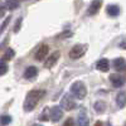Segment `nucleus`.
<instances>
[{
    "label": "nucleus",
    "mask_w": 126,
    "mask_h": 126,
    "mask_svg": "<svg viewBox=\"0 0 126 126\" xmlns=\"http://www.w3.org/2000/svg\"><path fill=\"white\" fill-rule=\"evenodd\" d=\"M37 75H38V69H37L35 67H33V66L28 67V68L25 69V72H24V77H25V78H28V79L34 78Z\"/></svg>",
    "instance_id": "ddd939ff"
},
{
    "label": "nucleus",
    "mask_w": 126,
    "mask_h": 126,
    "mask_svg": "<svg viewBox=\"0 0 126 126\" xmlns=\"http://www.w3.org/2000/svg\"><path fill=\"white\" fill-rule=\"evenodd\" d=\"M6 72H8V64L4 61L0 62V76H4Z\"/></svg>",
    "instance_id": "aec40b11"
},
{
    "label": "nucleus",
    "mask_w": 126,
    "mask_h": 126,
    "mask_svg": "<svg viewBox=\"0 0 126 126\" xmlns=\"http://www.w3.org/2000/svg\"><path fill=\"white\" fill-rule=\"evenodd\" d=\"M8 42H9V39L6 38V39H5V42H3V43H1V44H0V49H1V48H3V47H4V46H5L6 43H8Z\"/></svg>",
    "instance_id": "bb28decb"
},
{
    "label": "nucleus",
    "mask_w": 126,
    "mask_h": 126,
    "mask_svg": "<svg viewBox=\"0 0 126 126\" xmlns=\"http://www.w3.org/2000/svg\"><path fill=\"white\" fill-rule=\"evenodd\" d=\"M116 102H117V105H119L120 109H124V107H125V105H126V93H125V91H121V92L117 94Z\"/></svg>",
    "instance_id": "4468645a"
},
{
    "label": "nucleus",
    "mask_w": 126,
    "mask_h": 126,
    "mask_svg": "<svg viewBox=\"0 0 126 126\" xmlns=\"http://www.w3.org/2000/svg\"><path fill=\"white\" fill-rule=\"evenodd\" d=\"M76 107V102L75 100L72 98V96H69V94H64L61 101V109L66 110V111H71Z\"/></svg>",
    "instance_id": "20e7f679"
},
{
    "label": "nucleus",
    "mask_w": 126,
    "mask_h": 126,
    "mask_svg": "<svg viewBox=\"0 0 126 126\" xmlns=\"http://www.w3.org/2000/svg\"><path fill=\"white\" fill-rule=\"evenodd\" d=\"M120 47H121V49H125V39H122V40H121Z\"/></svg>",
    "instance_id": "a878e982"
},
{
    "label": "nucleus",
    "mask_w": 126,
    "mask_h": 126,
    "mask_svg": "<svg viewBox=\"0 0 126 126\" xmlns=\"http://www.w3.org/2000/svg\"><path fill=\"white\" fill-rule=\"evenodd\" d=\"M125 67H126V63H125V59L122 57H119L113 61V68L117 69V71H125Z\"/></svg>",
    "instance_id": "f8f14e48"
},
{
    "label": "nucleus",
    "mask_w": 126,
    "mask_h": 126,
    "mask_svg": "<svg viewBox=\"0 0 126 126\" xmlns=\"http://www.w3.org/2000/svg\"><path fill=\"white\" fill-rule=\"evenodd\" d=\"M10 18H12V16H8L6 19H5V22L1 24V28H0V34H1L3 33V32H4V29L6 28V25L9 24V22H10Z\"/></svg>",
    "instance_id": "412c9836"
},
{
    "label": "nucleus",
    "mask_w": 126,
    "mask_h": 126,
    "mask_svg": "<svg viewBox=\"0 0 126 126\" xmlns=\"http://www.w3.org/2000/svg\"><path fill=\"white\" fill-rule=\"evenodd\" d=\"M20 23H22V18H20L18 22H16V24H15V28H14V32H15V33H18L19 29H20Z\"/></svg>",
    "instance_id": "5701e85b"
},
{
    "label": "nucleus",
    "mask_w": 126,
    "mask_h": 126,
    "mask_svg": "<svg viewBox=\"0 0 126 126\" xmlns=\"http://www.w3.org/2000/svg\"><path fill=\"white\" fill-rule=\"evenodd\" d=\"M5 9H6V8H4L3 5H0V18L5 15Z\"/></svg>",
    "instance_id": "393cba45"
},
{
    "label": "nucleus",
    "mask_w": 126,
    "mask_h": 126,
    "mask_svg": "<svg viewBox=\"0 0 126 126\" xmlns=\"http://www.w3.org/2000/svg\"><path fill=\"white\" fill-rule=\"evenodd\" d=\"M68 125H69V126H73V125H75V121H73L72 119H68V120L64 122V126H68Z\"/></svg>",
    "instance_id": "b1692460"
},
{
    "label": "nucleus",
    "mask_w": 126,
    "mask_h": 126,
    "mask_svg": "<svg viewBox=\"0 0 126 126\" xmlns=\"http://www.w3.org/2000/svg\"><path fill=\"white\" fill-rule=\"evenodd\" d=\"M106 102L103 101H97L96 103H94V111H96L97 113H103L105 111H106Z\"/></svg>",
    "instance_id": "dca6fc26"
},
{
    "label": "nucleus",
    "mask_w": 126,
    "mask_h": 126,
    "mask_svg": "<svg viewBox=\"0 0 126 126\" xmlns=\"http://www.w3.org/2000/svg\"><path fill=\"white\" fill-rule=\"evenodd\" d=\"M5 6L9 10H14V9L19 8V1H18V0H6V1H5Z\"/></svg>",
    "instance_id": "f3484780"
},
{
    "label": "nucleus",
    "mask_w": 126,
    "mask_h": 126,
    "mask_svg": "<svg viewBox=\"0 0 126 126\" xmlns=\"http://www.w3.org/2000/svg\"><path fill=\"white\" fill-rule=\"evenodd\" d=\"M46 94V91L43 90H32L28 92L27 98L24 101V111H33L35 109V106L38 105V102L40 101V98H43Z\"/></svg>",
    "instance_id": "f257e3e1"
},
{
    "label": "nucleus",
    "mask_w": 126,
    "mask_h": 126,
    "mask_svg": "<svg viewBox=\"0 0 126 126\" xmlns=\"http://www.w3.org/2000/svg\"><path fill=\"white\" fill-rule=\"evenodd\" d=\"M40 120H43V121H47L48 120V109H46L43 111V113H42V116H40Z\"/></svg>",
    "instance_id": "4be33fe9"
},
{
    "label": "nucleus",
    "mask_w": 126,
    "mask_h": 126,
    "mask_svg": "<svg viewBox=\"0 0 126 126\" xmlns=\"http://www.w3.org/2000/svg\"><path fill=\"white\" fill-rule=\"evenodd\" d=\"M12 122V116H9V115H3V116H0V124L1 125H8Z\"/></svg>",
    "instance_id": "6ab92c4d"
},
{
    "label": "nucleus",
    "mask_w": 126,
    "mask_h": 126,
    "mask_svg": "<svg viewBox=\"0 0 126 126\" xmlns=\"http://www.w3.org/2000/svg\"><path fill=\"white\" fill-rule=\"evenodd\" d=\"M107 14L111 15V16H117L120 14V6L119 5H115V4H111L107 6Z\"/></svg>",
    "instance_id": "2eb2a0df"
},
{
    "label": "nucleus",
    "mask_w": 126,
    "mask_h": 126,
    "mask_svg": "<svg viewBox=\"0 0 126 126\" xmlns=\"http://www.w3.org/2000/svg\"><path fill=\"white\" fill-rule=\"evenodd\" d=\"M101 4H102L101 0H93V1L91 3V5H90V8H88V14H90V15L97 14L98 10H100V8H101Z\"/></svg>",
    "instance_id": "6e6552de"
},
{
    "label": "nucleus",
    "mask_w": 126,
    "mask_h": 126,
    "mask_svg": "<svg viewBox=\"0 0 126 126\" xmlns=\"http://www.w3.org/2000/svg\"><path fill=\"white\" fill-rule=\"evenodd\" d=\"M90 124V120H88V116H87V113H86V110L85 109H82L79 115H78V125L81 126H87Z\"/></svg>",
    "instance_id": "9b49d317"
},
{
    "label": "nucleus",
    "mask_w": 126,
    "mask_h": 126,
    "mask_svg": "<svg viewBox=\"0 0 126 126\" xmlns=\"http://www.w3.org/2000/svg\"><path fill=\"white\" fill-rule=\"evenodd\" d=\"M110 81H111V83H112L113 87H121L124 83H125L124 77H121V76H119V75H115V73L110 76Z\"/></svg>",
    "instance_id": "1a4fd4ad"
},
{
    "label": "nucleus",
    "mask_w": 126,
    "mask_h": 126,
    "mask_svg": "<svg viewBox=\"0 0 126 126\" xmlns=\"http://www.w3.org/2000/svg\"><path fill=\"white\" fill-rule=\"evenodd\" d=\"M88 47L87 44H76L71 50H69V58L71 59H78L82 56H85Z\"/></svg>",
    "instance_id": "7ed1b4c3"
},
{
    "label": "nucleus",
    "mask_w": 126,
    "mask_h": 126,
    "mask_svg": "<svg viewBox=\"0 0 126 126\" xmlns=\"http://www.w3.org/2000/svg\"><path fill=\"white\" fill-rule=\"evenodd\" d=\"M71 92H72V94L76 98L83 100L86 97V94H87V88H86V86H85V83H83V82L77 81V82H75L71 86Z\"/></svg>",
    "instance_id": "f03ea898"
},
{
    "label": "nucleus",
    "mask_w": 126,
    "mask_h": 126,
    "mask_svg": "<svg viewBox=\"0 0 126 126\" xmlns=\"http://www.w3.org/2000/svg\"><path fill=\"white\" fill-rule=\"evenodd\" d=\"M48 52H49V47L47 44H42L38 50H37V53H35V59L37 61H43L47 56H48Z\"/></svg>",
    "instance_id": "423d86ee"
},
{
    "label": "nucleus",
    "mask_w": 126,
    "mask_h": 126,
    "mask_svg": "<svg viewBox=\"0 0 126 126\" xmlns=\"http://www.w3.org/2000/svg\"><path fill=\"white\" fill-rule=\"evenodd\" d=\"M15 56V52L12 48H8V50L5 52V54L3 56V61H10L12 58H14Z\"/></svg>",
    "instance_id": "a211bd4d"
},
{
    "label": "nucleus",
    "mask_w": 126,
    "mask_h": 126,
    "mask_svg": "<svg viewBox=\"0 0 126 126\" xmlns=\"http://www.w3.org/2000/svg\"><path fill=\"white\" fill-rule=\"evenodd\" d=\"M49 117H50V120L53 121V122H58V121L63 117V111H62L61 107H58V106L52 107L50 111H49Z\"/></svg>",
    "instance_id": "39448f33"
},
{
    "label": "nucleus",
    "mask_w": 126,
    "mask_h": 126,
    "mask_svg": "<svg viewBox=\"0 0 126 126\" xmlns=\"http://www.w3.org/2000/svg\"><path fill=\"white\" fill-rule=\"evenodd\" d=\"M61 57V53L59 52H54V53H52L49 57H48V59L44 62V67L46 68H52L56 63H57V61H58V58Z\"/></svg>",
    "instance_id": "0eeeda50"
},
{
    "label": "nucleus",
    "mask_w": 126,
    "mask_h": 126,
    "mask_svg": "<svg viewBox=\"0 0 126 126\" xmlns=\"http://www.w3.org/2000/svg\"><path fill=\"white\" fill-rule=\"evenodd\" d=\"M97 69L101 71V72H107V71L110 69V62H109V59L101 58V59L97 62Z\"/></svg>",
    "instance_id": "9d476101"
}]
</instances>
